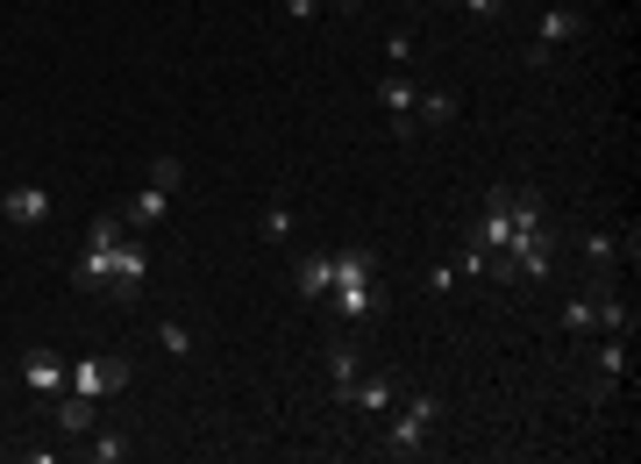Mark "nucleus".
Wrapping results in <instances>:
<instances>
[{"label": "nucleus", "instance_id": "obj_1", "mask_svg": "<svg viewBox=\"0 0 641 464\" xmlns=\"http://www.w3.org/2000/svg\"><path fill=\"white\" fill-rule=\"evenodd\" d=\"M435 429H442V400H435V393H406V400H392L385 451H392V457H421L427 443H435Z\"/></svg>", "mask_w": 641, "mask_h": 464}, {"label": "nucleus", "instance_id": "obj_2", "mask_svg": "<svg viewBox=\"0 0 641 464\" xmlns=\"http://www.w3.org/2000/svg\"><path fill=\"white\" fill-rule=\"evenodd\" d=\"M121 229H129L121 215H94V222H86V250H79V265H72V287H86V293L107 287V265H115Z\"/></svg>", "mask_w": 641, "mask_h": 464}, {"label": "nucleus", "instance_id": "obj_3", "mask_svg": "<svg viewBox=\"0 0 641 464\" xmlns=\"http://www.w3.org/2000/svg\"><path fill=\"white\" fill-rule=\"evenodd\" d=\"M143 279H150V250H143V236L121 229L115 265H107V287H100V293H115V301H143Z\"/></svg>", "mask_w": 641, "mask_h": 464}, {"label": "nucleus", "instance_id": "obj_4", "mask_svg": "<svg viewBox=\"0 0 641 464\" xmlns=\"http://www.w3.org/2000/svg\"><path fill=\"white\" fill-rule=\"evenodd\" d=\"M121 386H129V357H79L72 365V393H86V400H115Z\"/></svg>", "mask_w": 641, "mask_h": 464}, {"label": "nucleus", "instance_id": "obj_5", "mask_svg": "<svg viewBox=\"0 0 641 464\" xmlns=\"http://www.w3.org/2000/svg\"><path fill=\"white\" fill-rule=\"evenodd\" d=\"M577 36H585V14H577V8H548L542 29H534V43H528V65H556V51L577 43Z\"/></svg>", "mask_w": 641, "mask_h": 464}, {"label": "nucleus", "instance_id": "obj_6", "mask_svg": "<svg viewBox=\"0 0 641 464\" xmlns=\"http://www.w3.org/2000/svg\"><path fill=\"white\" fill-rule=\"evenodd\" d=\"M22 386H29L36 400H57V393L72 386V365H65L57 350H22Z\"/></svg>", "mask_w": 641, "mask_h": 464}, {"label": "nucleus", "instance_id": "obj_7", "mask_svg": "<svg viewBox=\"0 0 641 464\" xmlns=\"http://www.w3.org/2000/svg\"><path fill=\"white\" fill-rule=\"evenodd\" d=\"M378 100H385V115H392V137H414V100H421V86L406 79V72H385V79H378Z\"/></svg>", "mask_w": 641, "mask_h": 464}, {"label": "nucleus", "instance_id": "obj_8", "mask_svg": "<svg viewBox=\"0 0 641 464\" xmlns=\"http://www.w3.org/2000/svg\"><path fill=\"white\" fill-rule=\"evenodd\" d=\"M371 279H378V250L371 244L328 250V287H371Z\"/></svg>", "mask_w": 641, "mask_h": 464}, {"label": "nucleus", "instance_id": "obj_9", "mask_svg": "<svg viewBox=\"0 0 641 464\" xmlns=\"http://www.w3.org/2000/svg\"><path fill=\"white\" fill-rule=\"evenodd\" d=\"M51 414H57V429H65V436H94V429H100V400H86V393H72V386H65V393H57L51 400Z\"/></svg>", "mask_w": 641, "mask_h": 464}, {"label": "nucleus", "instance_id": "obj_10", "mask_svg": "<svg viewBox=\"0 0 641 464\" xmlns=\"http://www.w3.org/2000/svg\"><path fill=\"white\" fill-rule=\"evenodd\" d=\"M335 400H349L357 414H392V400H400V393H392V379H385V371H371V379L357 371V379H349Z\"/></svg>", "mask_w": 641, "mask_h": 464}, {"label": "nucleus", "instance_id": "obj_11", "mask_svg": "<svg viewBox=\"0 0 641 464\" xmlns=\"http://www.w3.org/2000/svg\"><path fill=\"white\" fill-rule=\"evenodd\" d=\"M0 222H14V229H36V222H51V193H43V186H8Z\"/></svg>", "mask_w": 641, "mask_h": 464}, {"label": "nucleus", "instance_id": "obj_12", "mask_svg": "<svg viewBox=\"0 0 641 464\" xmlns=\"http://www.w3.org/2000/svg\"><path fill=\"white\" fill-rule=\"evenodd\" d=\"M293 293L300 301H328V250H307V258L293 265Z\"/></svg>", "mask_w": 641, "mask_h": 464}, {"label": "nucleus", "instance_id": "obj_13", "mask_svg": "<svg viewBox=\"0 0 641 464\" xmlns=\"http://www.w3.org/2000/svg\"><path fill=\"white\" fill-rule=\"evenodd\" d=\"M164 215H172V193H157V186L143 179V193L129 201V215H121V222H129V229H157Z\"/></svg>", "mask_w": 641, "mask_h": 464}, {"label": "nucleus", "instance_id": "obj_14", "mask_svg": "<svg viewBox=\"0 0 641 464\" xmlns=\"http://www.w3.org/2000/svg\"><path fill=\"white\" fill-rule=\"evenodd\" d=\"M591 328H606V336H634V307L613 301V293H599V301H591Z\"/></svg>", "mask_w": 641, "mask_h": 464}, {"label": "nucleus", "instance_id": "obj_15", "mask_svg": "<svg viewBox=\"0 0 641 464\" xmlns=\"http://www.w3.org/2000/svg\"><path fill=\"white\" fill-rule=\"evenodd\" d=\"M414 122H421V129H442V122H456V94H449V86H427V94L414 100Z\"/></svg>", "mask_w": 641, "mask_h": 464}, {"label": "nucleus", "instance_id": "obj_16", "mask_svg": "<svg viewBox=\"0 0 641 464\" xmlns=\"http://www.w3.org/2000/svg\"><path fill=\"white\" fill-rule=\"evenodd\" d=\"M121 457H135V443L121 436V429H94V436H86V464H121Z\"/></svg>", "mask_w": 641, "mask_h": 464}, {"label": "nucleus", "instance_id": "obj_17", "mask_svg": "<svg viewBox=\"0 0 641 464\" xmlns=\"http://www.w3.org/2000/svg\"><path fill=\"white\" fill-rule=\"evenodd\" d=\"M257 236H264V244H293V236H300V215H293L285 201H271L264 222H257Z\"/></svg>", "mask_w": 641, "mask_h": 464}, {"label": "nucleus", "instance_id": "obj_18", "mask_svg": "<svg viewBox=\"0 0 641 464\" xmlns=\"http://www.w3.org/2000/svg\"><path fill=\"white\" fill-rule=\"evenodd\" d=\"M357 371H363V357H357V343H335V350H328V386H335V393H343V386H349V379H357Z\"/></svg>", "mask_w": 641, "mask_h": 464}, {"label": "nucleus", "instance_id": "obj_19", "mask_svg": "<svg viewBox=\"0 0 641 464\" xmlns=\"http://www.w3.org/2000/svg\"><path fill=\"white\" fill-rule=\"evenodd\" d=\"M634 371V357H628V336H613V343H599V379L613 386V379H628Z\"/></svg>", "mask_w": 641, "mask_h": 464}, {"label": "nucleus", "instance_id": "obj_20", "mask_svg": "<svg viewBox=\"0 0 641 464\" xmlns=\"http://www.w3.org/2000/svg\"><path fill=\"white\" fill-rule=\"evenodd\" d=\"M157 350H164V357H193L200 343H193L186 322H172V314H164V322H157Z\"/></svg>", "mask_w": 641, "mask_h": 464}, {"label": "nucleus", "instance_id": "obj_21", "mask_svg": "<svg viewBox=\"0 0 641 464\" xmlns=\"http://www.w3.org/2000/svg\"><path fill=\"white\" fill-rule=\"evenodd\" d=\"M585 258L599 265V272H613V258H620V236H613V229H591V236H585Z\"/></svg>", "mask_w": 641, "mask_h": 464}, {"label": "nucleus", "instance_id": "obj_22", "mask_svg": "<svg viewBox=\"0 0 641 464\" xmlns=\"http://www.w3.org/2000/svg\"><path fill=\"white\" fill-rule=\"evenodd\" d=\"M150 186H157V193H178V186H186V164H178V158H150Z\"/></svg>", "mask_w": 641, "mask_h": 464}, {"label": "nucleus", "instance_id": "obj_23", "mask_svg": "<svg viewBox=\"0 0 641 464\" xmlns=\"http://www.w3.org/2000/svg\"><path fill=\"white\" fill-rule=\"evenodd\" d=\"M563 328H571V336H591V301H585V293L563 301Z\"/></svg>", "mask_w": 641, "mask_h": 464}, {"label": "nucleus", "instance_id": "obj_24", "mask_svg": "<svg viewBox=\"0 0 641 464\" xmlns=\"http://www.w3.org/2000/svg\"><path fill=\"white\" fill-rule=\"evenodd\" d=\"M456 279H464L456 265H427V287L421 293H435V301H442V293H456Z\"/></svg>", "mask_w": 641, "mask_h": 464}, {"label": "nucleus", "instance_id": "obj_25", "mask_svg": "<svg viewBox=\"0 0 641 464\" xmlns=\"http://www.w3.org/2000/svg\"><path fill=\"white\" fill-rule=\"evenodd\" d=\"M464 14H478V22H492V14H507V0H456Z\"/></svg>", "mask_w": 641, "mask_h": 464}, {"label": "nucleus", "instance_id": "obj_26", "mask_svg": "<svg viewBox=\"0 0 641 464\" xmlns=\"http://www.w3.org/2000/svg\"><path fill=\"white\" fill-rule=\"evenodd\" d=\"M385 57H400V65H406V57H414V36H406V29H392V36H385Z\"/></svg>", "mask_w": 641, "mask_h": 464}, {"label": "nucleus", "instance_id": "obj_27", "mask_svg": "<svg viewBox=\"0 0 641 464\" xmlns=\"http://www.w3.org/2000/svg\"><path fill=\"white\" fill-rule=\"evenodd\" d=\"M285 14H300V22H307V14H320V0H279Z\"/></svg>", "mask_w": 641, "mask_h": 464}, {"label": "nucleus", "instance_id": "obj_28", "mask_svg": "<svg viewBox=\"0 0 641 464\" xmlns=\"http://www.w3.org/2000/svg\"><path fill=\"white\" fill-rule=\"evenodd\" d=\"M363 8H371V0H343V14H363Z\"/></svg>", "mask_w": 641, "mask_h": 464}, {"label": "nucleus", "instance_id": "obj_29", "mask_svg": "<svg viewBox=\"0 0 641 464\" xmlns=\"http://www.w3.org/2000/svg\"><path fill=\"white\" fill-rule=\"evenodd\" d=\"M0 201H8V186H0Z\"/></svg>", "mask_w": 641, "mask_h": 464}]
</instances>
